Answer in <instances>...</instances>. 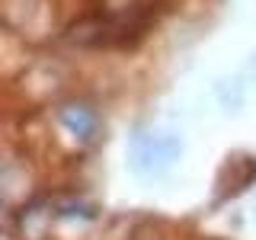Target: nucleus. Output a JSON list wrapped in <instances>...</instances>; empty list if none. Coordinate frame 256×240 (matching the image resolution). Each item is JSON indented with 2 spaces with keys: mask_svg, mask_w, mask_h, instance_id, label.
Here are the masks:
<instances>
[{
  "mask_svg": "<svg viewBox=\"0 0 256 240\" xmlns=\"http://www.w3.org/2000/svg\"><path fill=\"white\" fill-rule=\"evenodd\" d=\"M176 150H180V144L170 134H144L134 148V164L141 170H164L176 157Z\"/></svg>",
  "mask_w": 256,
  "mask_h": 240,
  "instance_id": "1",
  "label": "nucleus"
}]
</instances>
